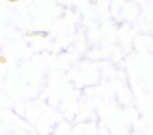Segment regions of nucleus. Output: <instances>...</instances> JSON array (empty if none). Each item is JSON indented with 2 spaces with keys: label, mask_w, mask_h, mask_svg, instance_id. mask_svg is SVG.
Wrapping results in <instances>:
<instances>
[{
  "label": "nucleus",
  "mask_w": 153,
  "mask_h": 135,
  "mask_svg": "<svg viewBox=\"0 0 153 135\" xmlns=\"http://www.w3.org/2000/svg\"><path fill=\"white\" fill-rule=\"evenodd\" d=\"M12 1H14V0H12Z\"/></svg>",
  "instance_id": "1"
}]
</instances>
